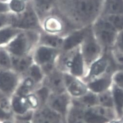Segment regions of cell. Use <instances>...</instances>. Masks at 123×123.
<instances>
[{"label": "cell", "instance_id": "obj_1", "mask_svg": "<svg viewBox=\"0 0 123 123\" xmlns=\"http://www.w3.org/2000/svg\"><path fill=\"white\" fill-rule=\"evenodd\" d=\"M100 6L99 0H79L76 6L78 15L88 18L94 16Z\"/></svg>", "mask_w": 123, "mask_h": 123}, {"label": "cell", "instance_id": "obj_2", "mask_svg": "<svg viewBox=\"0 0 123 123\" xmlns=\"http://www.w3.org/2000/svg\"><path fill=\"white\" fill-rule=\"evenodd\" d=\"M96 32L101 42L106 45L112 44L115 38V28L109 22H100L96 26Z\"/></svg>", "mask_w": 123, "mask_h": 123}, {"label": "cell", "instance_id": "obj_3", "mask_svg": "<svg viewBox=\"0 0 123 123\" xmlns=\"http://www.w3.org/2000/svg\"><path fill=\"white\" fill-rule=\"evenodd\" d=\"M107 114V111L105 109L98 108L86 112L84 119L87 123H106L109 121Z\"/></svg>", "mask_w": 123, "mask_h": 123}, {"label": "cell", "instance_id": "obj_4", "mask_svg": "<svg viewBox=\"0 0 123 123\" xmlns=\"http://www.w3.org/2000/svg\"><path fill=\"white\" fill-rule=\"evenodd\" d=\"M65 83L68 86V90L73 95L79 96L83 95L86 92V87L78 80L67 76L64 78Z\"/></svg>", "mask_w": 123, "mask_h": 123}, {"label": "cell", "instance_id": "obj_5", "mask_svg": "<svg viewBox=\"0 0 123 123\" xmlns=\"http://www.w3.org/2000/svg\"><path fill=\"white\" fill-rule=\"evenodd\" d=\"M16 84L15 76L9 72L0 74V89L5 92H10L14 88Z\"/></svg>", "mask_w": 123, "mask_h": 123}, {"label": "cell", "instance_id": "obj_6", "mask_svg": "<svg viewBox=\"0 0 123 123\" xmlns=\"http://www.w3.org/2000/svg\"><path fill=\"white\" fill-rule=\"evenodd\" d=\"M100 49L98 44L91 39L88 40L84 47V55L89 62L93 60L100 53Z\"/></svg>", "mask_w": 123, "mask_h": 123}, {"label": "cell", "instance_id": "obj_7", "mask_svg": "<svg viewBox=\"0 0 123 123\" xmlns=\"http://www.w3.org/2000/svg\"><path fill=\"white\" fill-rule=\"evenodd\" d=\"M28 42L24 36H20L10 44V51L16 55L24 54L28 47Z\"/></svg>", "mask_w": 123, "mask_h": 123}, {"label": "cell", "instance_id": "obj_8", "mask_svg": "<svg viewBox=\"0 0 123 123\" xmlns=\"http://www.w3.org/2000/svg\"><path fill=\"white\" fill-rule=\"evenodd\" d=\"M55 54V51L53 49L46 47H41L37 52V60L41 64H48L54 60Z\"/></svg>", "mask_w": 123, "mask_h": 123}, {"label": "cell", "instance_id": "obj_9", "mask_svg": "<svg viewBox=\"0 0 123 123\" xmlns=\"http://www.w3.org/2000/svg\"><path fill=\"white\" fill-rule=\"evenodd\" d=\"M68 66L71 67L72 73L76 76H81L83 73V62L81 55L78 53L72 61L68 62Z\"/></svg>", "mask_w": 123, "mask_h": 123}, {"label": "cell", "instance_id": "obj_10", "mask_svg": "<svg viewBox=\"0 0 123 123\" xmlns=\"http://www.w3.org/2000/svg\"><path fill=\"white\" fill-rule=\"evenodd\" d=\"M68 104V99L64 95L54 96L51 100V105L56 111L63 113L65 112Z\"/></svg>", "mask_w": 123, "mask_h": 123}, {"label": "cell", "instance_id": "obj_11", "mask_svg": "<svg viewBox=\"0 0 123 123\" xmlns=\"http://www.w3.org/2000/svg\"><path fill=\"white\" fill-rule=\"evenodd\" d=\"M85 31H81L74 33L68 37L64 42L63 48L65 50H70L80 43L85 36Z\"/></svg>", "mask_w": 123, "mask_h": 123}, {"label": "cell", "instance_id": "obj_12", "mask_svg": "<svg viewBox=\"0 0 123 123\" xmlns=\"http://www.w3.org/2000/svg\"><path fill=\"white\" fill-rule=\"evenodd\" d=\"M37 24V18L35 14L31 11L25 13L18 23L19 27L23 28H30L34 27Z\"/></svg>", "mask_w": 123, "mask_h": 123}, {"label": "cell", "instance_id": "obj_13", "mask_svg": "<svg viewBox=\"0 0 123 123\" xmlns=\"http://www.w3.org/2000/svg\"><path fill=\"white\" fill-rule=\"evenodd\" d=\"M111 84L109 78L105 77L92 82L89 85V88L94 92H99L105 90Z\"/></svg>", "mask_w": 123, "mask_h": 123}, {"label": "cell", "instance_id": "obj_14", "mask_svg": "<svg viewBox=\"0 0 123 123\" xmlns=\"http://www.w3.org/2000/svg\"><path fill=\"white\" fill-rule=\"evenodd\" d=\"M108 61L106 58H102L95 62L92 66L90 75L97 76L103 73L106 69Z\"/></svg>", "mask_w": 123, "mask_h": 123}, {"label": "cell", "instance_id": "obj_15", "mask_svg": "<svg viewBox=\"0 0 123 123\" xmlns=\"http://www.w3.org/2000/svg\"><path fill=\"white\" fill-rule=\"evenodd\" d=\"M50 84L55 90L58 92L62 91L65 84L64 79L59 74H54L50 78Z\"/></svg>", "mask_w": 123, "mask_h": 123}, {"label": "cell", "instance_id": "obj_16", "mask_svg": "<svg viewBox=\"0 0 123 123\" xmlns=\"http://www.w3.org/2000/svg\"><path fill=\"white\" fill-rule=\"evenodd\" d=\"M113 97L118 113L121 115L123 109V90L115 88L113 92Z\"/></svg>", "mask_w": 123, "mask_h": 123}, {"label": "cell", "instance_id": "obj_17", "mask_svg": "<svg viewBox=\"0 0 123 123\" xmlns=\"http://www.w3.org/2000/svg\"><path fill=\"white\" fill-rule=\"evenodd\" d=\"M15 68L19 71L26 70L31 64V60L28 57H19L14 58L13 60Z\"/></svg>", "mask_w": 123, "mask_h": 123}, {"label": "cell", "instance_id": "obj_18", "mask_svg": "<svg viewBox=\"0 0 123 123\" xmlns=\"http://www.w3.org/2000/svg\"><path fill=\"white\" fill-rule=\"evenodd\" d=\"M13 107L16 112L23 114L27 110L26 101L22 97H16L13 101Z\"/></svg>", "mask_w": 123, "mask_h": 123}, {"label": "cell", "instance_id": "obj_19", "mask_svg": "<svg viewBox=\"0 0 123 123\" xmlns=\"http://www.w3.org/2000/svg\"><path fill=\"white\" fill-rule=\"evenodd\" d=\"M108 10L112 13H123V0H113L109 5Z\"/></svg>", "mask_w": 123, "mask_h": 123}, {"label": "cell", "instance_id": "obj_20", "mask_svg": "<svg viewBox=\"0 0 123 123\" xmlns=\"http://www.w3.org/2000/svg\"><path fill=\"white\" fill-rule=\"evenodd\" d=\"M110 23L118 30L123 28V16L121 15H113L109 17Z\"/></svg>", "mask_w": 123, "mask_h": 123}, {"label": "cell", "instance_id": "obj_21", "mask_svg": "<svg viewBox=\"0 0 123 123\" xmlns=\"http://www.w3.org/2000/svg\"><path fill=\"white\" fill-rule=\"evenodd\" d=\"M43 42L46 44L54 47L59 46L62 43L61 39L58 37L52 36H46L44 37L43 38Z\"/></svg>", "mask_w": 123, "mask_h": 123}, {"label": "cell", "instance_id": "obj_22", "mask_svg": "<svg viewBox=\"0 0 123 123\" xmlns=\"http://www.w3.org/2000/svg\"><path fill=\"white\" fill-rule=\"evenodd\" d=\"M99 101L101 105L105 107H111L113 106V100L110 93H104L99 97Z\"/></svg>", "mask_w": 123, "mask_h": 123}, {"label": "cell", "instance_id": "obj_23", "mask_svg": "<svg viewBox=\"0 0 123 123\" xmlns=\"http://www.w3.org/2000/svg\"><path fill=\"white\" fill-rule=\"evenodd\" d=\"M81 101L86 105L93 106L97 103L98 98L94 94L88 93L82 97Z\"/></svg>", "mask_w": 123, "mask_h": 123}, {"label": "cell", "instance_id": "obj_24", "mask_svg": "<svg viewBox=\"0 0 123 123\" xmlns=\"http://www.w3.org/2000/svg\"><path fill=\"white\" fill-rule=\"evenodd\" d=\"M11 62L7 54L4 51H0V65L8 68L10 66Z\"/></svg>", "mask_w": 123, "mask_h": 123}, {"label": "cell", "instance_id": "obj_25", "mask_svg": "<svg viewBox=\"0 0 123 123\" xmlns=\"http://www.w3.org/2000/svg\"><path fill=\"white\" fill-rule=\"evenodd\" d=\"M46 28L51 31H58L60 29L61 25L55 19H50L46 23Z\"/></svg>", "mask_w": 123, "mask_h": 123}, {"label": "cell", "instance_id": "obj_26", "mask_svg": "<svg viewBox=\"0 0 123 123\" xmlns=\"http://www.w3.org/2000/svg\"><path fill=\"white\" fill-rule=\"evenodd\" d=\"M14 32V31L9 29L0 31V44L7 41L13 36Z\"/></svg>", "mask_w": 123, "mask_h": 123}, {"label": "cell", "instance_id": "obj_27", "mask_svg": "<svg viewBox=\"0 0 123 123\" xmlns=\"http://www.w3.org/2000/svg\"><path fill=\"white\" fill-rule=\"evenodd\" d=\"M30 74L31 76L36 81H39L42 78V74L39 68L37 66H33L32 67Z\"/></svg>", "mask_w": 123, "mask_h": 123}, {"label": "cell", "instance_id": "obj_28", "mask_svg": "<svg viewBox=\"0 0 123 123\" xmlns=\"http://www.w3.org/2000/svg\"><path fill=\"white\" fill-rule=\"evenodd\" d=\"M53 1L54 0H36V2L39 9L45 10L49 8Z\"/></svg>", "mask_w": 123, "mask_h": 123}, {"label": "cell", "instance_id": "obj_29", "mask_svg": "<svg viewBox=\"0 0 123 123\" xmlns=\"http://www.w3.org/2000/svg\"><path fill=\"white\" fill-rule=\"evenodd\" d=\"M10 6L13 10L18 12L23 10L25 7L24 3L19 0H13L11 3Z\"/></svg>", "mask_w": 123, "mask_h": 123}, {"label": "cell", "instance_id": "obj_30", "mask_svg": "<svg viewBox=\"0 0 123 123\" xmlns=\"http://www.w3.org/2000/svg\"><path fill=\"white\" fill-rule=\"evenodd\" d=\"M82 114L80 112L74 113L71 118L70 123H84L81 119Z\"/></svg>", "mask_w": 123, "mask_h": 123}, {"label": "cell", "instance_id": "obj_31", "mask_svg": "<svg viewBox=\"0 0 123 123\" xmlns=\"http://www.w3.org/2000/svg\"><path fill=\"white\" fill-rule=\"evenodd\" d=\"M38 95L42 101H45L48 95V91L47 88H43L38 92Z\"/></svg>", "mask_w": 123, "mask_h": 123}, {"label": "cell", "instance_id": "obj_32", "mask_svg": "<svg viewBox=\"0 0 123 123\" xmlns=\"http://www.w3.org/2000/svg\"><path fill=\"white\" fill-rule=\"evenodd\" d=\"M114 80L120 87L123 88V72L117 74L114 77Z\"/></svg>", "mask_w": 123, "mask_h": 123}, {"label": "cell", "instance_id": "obj_33", "mask_svg": "<svg viewBox=\"0 0 123 123\" xmlns=\"http://www.w3.org/2000/svg\"><path fill=\"white\" fill-rule=\"evenodd\" d=\"M27 102L33 108H36L38 105V101L37 98L34 95H29L27 98Z\"/></svg>", "mask_w": 123, "mask_h": 123}, {"label": "cell", "instance_id": "obj_34", "mask_svg": "<svg viewBox=\"0 0 123 123\" xmlns=\"http://www.w3.org/2000/svg\"><path fill=\"white\" fill-rule=\"evenodd\" d=\"M33 81L31 79H26L25 81V82L24 83V86L29 88V89H31L33 86Z\"/></svg>", "mask_w": 123, "mask_h": 123}, {"label": "cell", "instance_id": "obj_35", "mask_svg": "<svg viewBox=\"0 0 123 123\" xmlns=\"http://www.w3.org/2000/svg\"><path fill=\"white\" fill-rule=\"evenodd\" d=\"M118 45L119 47L123 50V32L120 34L118 39Z\"/></svg>", "mask_w": 123, "mask_h": 123}, {"label": "cell", "instance_id": "obj_36", "mask_svg": "<svg viewBox=\"0 0 123 123\" xmlns=\"http://www.w3.org/2000/svg\"><path fill=\"white\" fill-rule=\"evenodd\" d=\"M7 18L6 17L2 15H0V27L2 26L6 23Z\"/></svg>", "mask_w": 123, "mask_h": 123}, {"label": "cell", "instance_id": "obj_37", "mask_svg": "<svg viewBox=\"0 0 123 123\" xmlns=\"http://www.w3.org/2000/svg\"><path fill=\"white\" fill-rule=\"evenodd\" d=\"M116 60L117 62L120 65H123V55H118L116 57Z\"/></svg>", "mask_w": 123, "mask_h": 123}, {"label": "cell", "instance_id": "obj_38", "mask_svg": "<svg viewBox=\"0 0 123 123\" xmlns=\"http://www.w3.org/2000/svg\"><path fill=\"white\" fill-rule=\"evenodd\" d=\"M7 6L3 4H0V12L5 11L7 10Z\"/></svg>", "mask_w": 123, "mask_h": 123}, {"label": "cell", "instance_id": "obj_39", "mask_svg": "<svg viewBox=\"0 0 123 123\" xmlns=\"http://www.w3.org/2000/svg\"><path fill=\"white\" fill-rule=\"evenodd\" d=\"M7 116V115L4 112V111L2 110L1 108H0V119H4L6 118Z\"/></svg>", "mask_w": 123, "mask_h": 123}, {"label": "cell", "instance_id": "obj_40", "mask_svg": "<svg viewBox=\"0 0 123 123\" xmlns=\"http://www.w3.org/2000/svg\"><path fill=\"white\" fill-rule=\"evenodd\" d=\"M111 123H121V122H112Z\"/></svg>", "mask_w": 123, "mask_h": 123}, {"label": "cell", "instance_id": "obj_41", "mask_svg": "<svg viewBox=\"0 0 123 123\" xmlns=\"http://www.w3.org/2000/svg\"><path fill=\"white\" fill-rule=\"evenodd\" d=\"M8 123V122H6V123Z\"/></svg>", "mask_w": 123, "mask_h": 123}]
</instances>
